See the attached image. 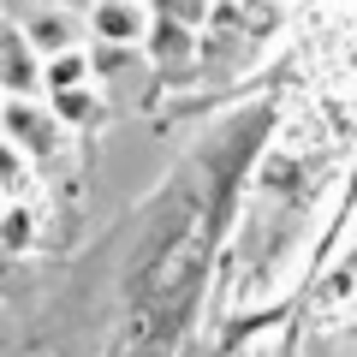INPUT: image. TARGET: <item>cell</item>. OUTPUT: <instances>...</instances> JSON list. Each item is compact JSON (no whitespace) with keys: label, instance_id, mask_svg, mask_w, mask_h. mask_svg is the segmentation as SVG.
Listing matches in <instances>:
<instances>
[{"label":"cell","instance_id":"1","mask_svg":"<svg viewBox=\"0 0 357 357\" xmlns=\"http://www.w3.org/2000/svg\"><path fill=\"white\" fill-rule=\"evenodd\" d=\"M0 131H6L30 161H48V155L60 149V119H54V107H36V96H6Z\"/></svg>","mask_w":357,"mask_h":357},{"label":"cell","instance_id":"2","mask_svg":"<svg viewBox=\"0 0 357 357\" xmlns=\"http://www.w3.org/2000/svg\"><path fill=\"white\" fill-rule=\"evenodd\" d=\"M0 89L6 96H42V54L30 48L24 18H0Z\"/></svg>","mask_w":357,"mask_h":357},{"label":"cell","instance_id":"3","mask_svg":"<svg viewBox=\"0 0 357 357\" xmlns=\"http://www.w3.org/2000/svg\"><path fill=\"white\" fill-rule=\"evenodd\" d=\"M149 24H155L149 0H96L89 6V30H96L102 48H143Z\"/></svg>","mask_w":357,"mask_h":357},{"label":"cell","instance_id":"4","mask_svg":"<svg viewBox=\"0 0 357 357\" xmlns=\"http://www.w3.org/2000/svg\"><path fill=\"white\" fill-rule=\"evenodd\" d=\"M24 36H30V48H36L42 60H54V54H66V48H84V24H77L66 6H36V13L24 18Z\"/></svg>","mask_w":357,"mask_h":357},{"label":"cell","instance_id":"5","mask_svg":"<svg viewBox=\"0 0 357 357\" xmlns=\"http://www.w3.org/2000/svg\"><path fill=\"white\" fill-rule=\"evenodd\" d=\"M143 48H149V60L161 66V77L191 72V66H197V30H185V24H161V18H155L149 36H143Z\"/></svg>","mask_w":357,"mask_h":357},{"label":"cell","instance_id":"6","mask_svg":"<svg viewBox=\"0 0 357 357\" xmlns=\"http://www.w3.org/2000/svg\"><path fill=\"white\" fill-rule=\"evenodd\" d=\"M77 84H96V60H89L84 48H66V54H54V60H42V96L77 89Z\"/></svg>","mask_w":357,"mask_h":357},{"label":"cell","instance_id":"7","mask_svg":"<svg viewBox=\"0 0 357 357\" xmlns=\"http://www.w3.org/2000/svg\"><path fill=\"white\" fill-rule=\"evenodd\" d=\"M208 13H215V0H149V18L185 30H208Z\"/></svg>","mask_w":357,"mask_h":357},{"label":"cell","instance_id":"8","mask_svg":"<svg viewBox=\"0 0 357 357\" xmlns=\"http://www.w3.org/2000/svg\"><path fill=\"white\" fill-rule=\"evenodd\" d=\"M48 107H54V119H60V126H84V119L102 114V107H96V89H89V84H77V89H54Z\"/></svg>","mask_w":357,"mask_h":357},{"label":"cell","instance_id":"9","mask_svg":"<svg viewBox=\"0 0 357 357\" xmlns=\"http://www.w3.org/2000/svg\"><path fill=\"white\" fill-rule=\"evenodd\" d=\"M24 167H30V155L0 131V191H18V185H24Z\"/></svg>","mask_w":357,"mask_h":357},{"label":"cell","instance_id":"10","mask_svg":"<svg viewBox=\"0 0 357 357\" xmlns=\"http://www.w3.org/2000/svg\"><path fill=\"white\" fill-rule=\"evenodd\" d=\"M0 244H13V250L30 244V215L24 208H6V215H0Z\"/></svg>","mask_w":357,"mask_h":357}]
</instances>
